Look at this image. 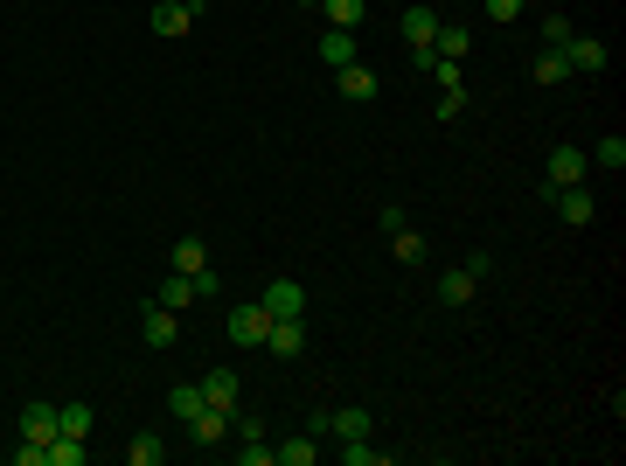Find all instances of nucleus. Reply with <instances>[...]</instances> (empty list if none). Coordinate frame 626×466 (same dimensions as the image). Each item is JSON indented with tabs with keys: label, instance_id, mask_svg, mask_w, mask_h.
Here are the masks:
<instances>
[{
	"label": "nucleus",
	"instance_id": "nucleus-19",
	"mask_svg": "<svg viewBox=\"0 0 626 466\" xmlns=\"http://www.w3.org/2000/svg\"><path fill=\"white\" fill-rule=\"evenodd\" d=\"M390 251H397V265H425V251H432V244L404 223V230H390Z\"/></svg>",
	"mask_w": 626,
	"mask_h": 466
},
{
	"label": "nucleus",
	"instance_id": "nucleus-35",
	"mask_svg": "<svg viewBox=\"0 0 626 466\" xmlns=\"http://www.w3.org/2000/svg\"><path fill=\"white\" fill-rule=\"evenodd\" d=\"M487 21H522V0H480Z\"/></svg>",
	"mask_w": 626,
	"mask_h": 466
},
{
	"label": "nucleus",
	"instance_id": "nucleus-1",
	"mask_svg": "<svg viewBox=\"0 0 626 466\" xmlns=\"http://www.w3.org/2000/svg\"><path fill=\"white\" fill-rule=\"evenodd\" d=\"M432 35H439V7H432V0H418V7L404 14V42H411V63H418V70H432V63H439V56H432Z\"/></svg>",
	"mask_w": 626,
	"mask_h": 466
},
{
	"label": "nucleus",
	"instance_id": "nucleus-25",
	"mask_svg": "<svg viewBox=\"0 0 626 466\" xmlns=\"http://www.w3.org/2000/svg\"><path fill=\"white\" fill-rule=\"evenodd\" d=\"M279 460H286V466H313V460H320V439H313V432L286 439V446H279Z\"/></svg>",
	"mask_w": 626,
	"mask_h": 466
},
{
	"label": "nucleus",
	"instance_id": "nucleus-27",
	"mask_svg": "<svg viewBox=\"0 0 626 466\" xmlns=\"http://www.w3.org/2000/svg\"><path fill=\"white\" fill-rule=\"evenodd\" d=\"M167 411H174V418H195V411H202V383H181V390H167Z\"/></svg>",
	"mask_w": 626,
	"mask_h": 466
},
{
	"label": "nucleus",
	"instance_id": "nucleus-15",
	"mask_svg": "<svg viewBox=\"0 0 626 466\" xmlns=\"http://www.w3.org/2000/svg\"><path fill=\"white\" fill-rule=\"evenodd\" d=\"M320 56H327V70L355 63V56H362V49H355V28H327V35H320Z\"/></svg>",
	"mask_w": 626,
	"mask_h": 466
},
{
	"label": "nucleus",
	"instance_id": "nucleus-13",
	"mask_svg": "<svg viewBox=\"0 0 626 466\" xmlns=\"http://www.w3.org/2000/svg\"><path fill=\"white\" fill-rule=\"evenodd\" d=\"M564 56H571V70H606V63H613V49H606L599 35H571Z\"/></svg>",
	"mask_w": 626,
	"mask_h": 466
},
{
	"label": "nucleus",
	"instance_id": "nucleus-2",
	"mask_svg": "<svg viewBox=\"0 0 626 466\" xmlns=\"http://www.w3.org/2000/svg\"><path fill=\"white\" fill-rule=\"evenodd\" d=\"M230 341L237 348H265V327H272V313H265V300H244V307H230Z\"/></svg>",
	"mask_w": 626,
	"mask_h": 466
},
{
	"label": "nucleus",
	"instance_id": "nucleus-12",
	"mask_svg": "<svg viewBox=\"0 0 626 466\" xmlns=\"http://www.w3.org/2000/svg\"><path fill=\"white\" fill-rule=\"evenodd\" d=\"M147 21H154V35H167V42H174V35H188V28H195V7H188V0H160Z\"/></svg>",
	"mask_w": 626,
	"mask_h": 466
},
{
	"label": "nucleus",
	"instance_id": "nucleus-23",
	"mask_svg": "<svg viewBox=\"0 0 626 466\" xmlns=\"http://www.w3.org/2000/svg\"><path fill=\"white\" fill-rule=\"evenodd\" d=\"M320 7H327V28H362V14H369L362 0H320Z\"/></svg>",
	"mask_w": 626,
	"mask_h": 466
},
{
	"label": "nucleus",
	"instance_id": "nucleus-32",
	"mask_svg": "<svg viewBox=\"0 0 626 466\" xmlns=\"http://www.w3.org/2000/svg\"><path fill=\"white\" fill-rule=\"evenodd\" d=\"M195 279V300H223V272L216 265H202V272H188Z\"/></svg>",
	"mask_w": 626,
	"mask_h": 466
},
{
	"label": "nucleus",
	"instance_id": "nucleus-14",
	"mask_svg": "<svg viewBox=\"0 0 626 466\" xmlns=\"http://www.w3.org/2000/svg\"><path fill=\"white\" fill-rule=\"evenodd\" d=\"M473 49V28L467 21H439V35H432V56H446V63H460Z\"/></svg>",
	"mask_w": 626,
	"mask_h": 466
},
{
	"label": "nucleus",
	"instance_id": "nucleus-22",
	"mask_svg": "<svg viewBox=\"0 0 626 466\" xmlns=\"http://www.w3.org/2000/svg\"><path fill=\"white\" fill-rule=\"evenodd\" d=\"M160 307H167V313L195 307V279H188V272H174V279H167V286H160Z\"/></svg>",
	"mask_w": 626,
	"mask_h": 466
},
{
	"label": "nucleus",
	"instance_id": "nucleus-34",
	"mask_svg": "<svg viewBox=\"0 0 626 466\" xmlns=\"http://www.w3.org/2000/svg\"><path fill=\"white\" fill-rule=\"evenodd\" d=\"M432 77H439V91H467V77H460V63H446V56L432 63Z\"/></svg>",
	"mask_w": 626,
	"mask_h": 466
},
{
	"label": "nucleus",
	"instance_id": "nucleus-20",
	"mask_svg": "<svg viewBox=\"0 0 626 466\" xmlns=\"http://www.w3.org/2000/svg\"><path fill=\"white\" fill-rule=\"evenodd\" d=\"M84 453H91V446H84L77 432H56V439H49V466H84Z\"/></svg>",
	"mask_w": 626,
	"mask_h": 466
},
{
	"label": "nucleus",
	"instance_id": "nucleus-37",
	"mask_svg": "<svg viewBox=\"0 0 626 466\" xmlns=\"http://www.w3.org/2000/svg\"><path fill=\"white\" fill-rule=\"evenodd\" d=\"M300 7H320V0H300Z\"/></svg>",
	"mask_w": 626,
	"mask_h": 466
},
{
	"label": "nucleus",
	"instance_id": "nucleus-7",
	"mask_svg": "<svg viewBox=\"0 0 626 466\" xmlns=\"http://www.w3.org/2000/svg\"><path fill=\"white\" fill-rule=\"evenodd\" d=\"M265 348H272V362H293L307 348V320H272L265 327Z\"/></svg>",
	"mask_w": 626,
	"mask_h": 466
},
{
	"label": "nucleus",
	"instance_id": "nucleus-31",
	"mask_svg": "<svg viewBox=\"0 0 626 466\" xmlns=\"http://www.w3.org/2000/svg\"><path fill=\"white\" fill-rule=\"evenodd\" d=\"M237 460H244V466H272V460H279V453L265 446V432H251V439L237 446Z\"/></svg>",
	"mask_w": 626,
	"mask_h": 466
},
{
	"label": "nucleus",
	"instance_id": "nucleus-4",
	"mask_svg": "<svg viewBox=\"0 0 626 466\" xmlns=\"http://www.w3.org/2000/svg\"><path fill=\"white\" fill-rule=\"evenodd\" d=\"M585 174H592L585 147H557V154H550V174H543V188H578Z\"/></svg>",
	"mask_w": 626,
	"mask_h": 466
},
{
	"label": "nucleus",
	"instance_id": "nucleus-5",
	"mask_svg": "<svg viewBox=\"0 0 626 466\" xmlns=\"http://www.w3.org/2000/svg\"><path fill=\"white\" fill-rule=\"evenodd\" d=\"M265 313H272V320H307V293H300V279H272V286H265Z\"/></svg>",
	"mask_w": 626,
	"mask_h": 466
},
{
	"label": "nucleus",
	"instance_id": "nucleus-26",
	"mask_svg": "<svg viewBox=\"0 0 626 466\" xmlns=\"http://www.w3.org/2000/svg\"><path fill=\"white\" fill-rule=\"evenodd\" d=\"M341 460H348V466H383L390 453H383V446H369V439H341Z\"/></svg>",
	"mask_w": 626,
	"mask_h": 466
},
{
	"label": "nucleus",
	"instance_id": "nucleus-33",
	"mask_svg": "<svg viewBox=\"0 0 626 466\" xmlns=\"http://www.w3.org/2000/svg\"><path fill=\"white\" fill-rule=\"evenodd\" d=\"M14 466H49V446H42V439H21V446H14Z\"/></svg>",
	"mask_w": 626,
	"mask_h": 466
},
{
	"label": "nucleus",
	"instance_id": "nucleus-16",
	"mask_svg": "<svg viewBox=\"0 0 626 466\" xmlns=\"http://www.w3.org/2000/svg\"><path fill=\"white\" fill-rule=\"evenodd\" d=\"M188 432H195L202 446H223V439H230V411H209V404H202V411L188 418Z\"/></svg>",
	"mask_w": 626,
	"mask_h": 466
},
{
	"label": "nucleus",
	"instance_id": "nucleus-36",
	"mask_svg": "<svg viewBox=\"0 0 626 466\" xmlns=\"http://www.w3.org/2000/svg\"><path fill=\"white\" fill-rule=\"evenodd\" d=\"M467 112V91H439V119H460Z\"/></svg>",
	"mask_w": 626,
	"mask_h": 466
},
{
	"label": "nucleus",
	"instance_id": "nucleus-8",
	"mask_svg": "<svg viewBox=\"0 0 626 466\" xmlns=\"http://www.w3.org/2000/svg\"><path fill=\"white\" fill-rule=\"evenodd\" d=\"M56 432H63V411H56V404H42V397L21 404V439H42V446H49Z\"/></svg>",
	"mask_w": 626,
	"mask_h": 466
},
{
	"label": "nucleus",
	"instance_id": "nucleus-18",
	"mask_svg": "<svg viewBox=\"0 0 626 466\" xmlns=\"http://www.w3.org/2000/svg\"><path fill=\"white\" fill-rule=\"evenodd\" d=\"M167 265H174V272H202V265H209V244H202V237H174Z\"/></svg>",
	"mask_w": 626,
	"mask_h": 466
},
{
	"label": "nucleus",
	"instance_id": "nucleus-9",
	"mask_svg": "<svg viewBox=\"0 0 626 466\" xmlns=\"http://www.w3.org/2000/svg\"><path fill=\"white\" fill-rule=\"evenodd\" d=\"M327 432H334V439H376V418H369L362 404H341V411L327 404Z\"/></svg>",
	"mask_w": 626,
	"mask_h": 466
},
{
	"label": "nucleus",
	"instance_id": "nucleus-11",
	"mask_svg": "<svg viewBox=\"0 0 626 466\" xmlns=\"http://www.w3.org/2000/svg\"><path fill=\"white\" fill-rule=\"evenodd\" d=\"M334 84H341V98H355V105H369V98H376V70H369L362 56H355V63H341V70H334Z\"/></svg>",
	"mask_w": 626,
	"mask_h": 466
},
{
	"label": "nucleus",
	"instance_id": "nucleus-30",
	"mask_svg": "<svg viewBox=\"0 0 626 466\" xmlns=\"http://www.w3.org/2000/svg\"><path fill=\"white\" fill-rule=\"evenodd\" d=\"M578 28H571V14H543V49H564Z\"/></svg>",
	"mask_w": 626,
	"mask_h": 466
},
{
	"label": "nucleus",
	"instance_id": "nucleus-3",
	"mask_svg": "<svg viewBox=\"0 0 626 466\" xmlns=\"http://www.w3.org/2000/svg\"><path fill=\"white\" fill-rule=\"evenodd\" d=\"M543 202L557 209V223H592V216H599V202H592L585 181H578V188H543Z\"/></svg>",
	"mask_w": 626,
	"mask_h": 466
},
{
	"label": "nucleus",
	"instance_id": "nucleus-24",
	"mask_svg": "<svg viewBox=\"0 0 626 466\" xmlns=\"http://www.w3.org/2000/svg\"><path fill=\"white\" fill-rule=\"evenodd\" d=\"M160 453H167V439H160V432H140V439L126 446V460H133V466H160Z\"/></svg>",
	"mask_w": 626,
	"mask_h": 466
},
{
	"label": "nucleus",
	"instance_id": "nucleus-28",
	"mask_svg": "<svg viewBox=\"0 0 626 466\" xmlns=\"http://www.w3.org/2000/svg\"><path fill=\"white\" fill-rule=\"evenodd\" d=\"M56 411H63V432L91 439V425H98V411H91V404H56Z\"/></svg>",
	"mask_w": 626,
	"mask_h": 466
},
{
	"label": "nucleus",
	"instance_id": "nucleus-6",
	"mask_svg": "<svg viewBox=\"0 0 626 466\" xmlns=\"http://www.w3.org/2000/svg\"><path fill=\"white\" fill-rule=\"evenodd\" d=\"M237 390H244L237 369H209V376H202V404H209V411H230V418H237Z\"/></svg>",
	"mask_w": 626,
	"mask_h": 466
},
{
	"label": "nucleus",
	"instance_id": "nucleus-21",
	"mask_svg": "<svg viewBox=\"0 0 626 466\" xmlns=\"http://www.w3.org/2000/svg\"><path fill=\"white\" fill-rule=\"evenodd\" d=\"M564 77H578L571 56H564V49H543V56H536V84H564Z\"/></svg>",
	"mask_w": 626,
	"mask_h": 466
},
{
	"label": "nucleus",
	"instance_id": "nucleus-17",
	"mask_svg": "<svg viewBox=\"0 0 626 466\" xmlns=\"http://www.w3.org/2000/svg\"><path fill=\"white\" fill-rule=\"evenodd\" d=\"M473 293H480V279H473L467 265H460V272H446V279H439V307H467Z\"/></svg>",
	"mask_w": 626,
	"mask_h": 466
},
{
	"label": "nucleus",
	"instance_id": "nucleus-10",
	"mask_svg": "<svg viewBox=\"0 0 626 466\" xmlns=\"http://www.w3.org/2000/svg\"><path fill=\"white\" fill-rule=\"evenodd\" d=\"M140 341H147V348H174V341H181L174 313L160 307V300H147V313H140Z\"/></svg>",
	"mask_w": 626,
	"mask_h": 466
},
{
	"label": "nucleus",
	"instance_id": "nucleus-29",
	"mask_svg": "<svg viewBox=\"0 0 626 466\" xmlns=\"http://www.w3.org/2000/svg\"><path fill=\"white\" fill-rule=\"evenodd\" d=\"M585 160H592V167H626V140H620V133H606Z\"/></svg>",
	"mask_w": 626,
	"mask_h": 466
}]
</instances>
